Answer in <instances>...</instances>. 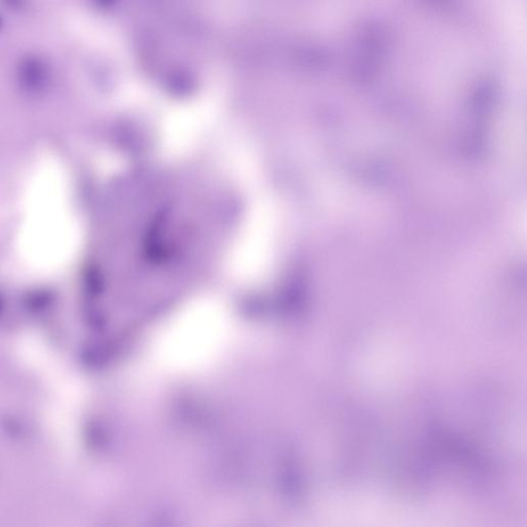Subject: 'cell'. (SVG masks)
I'll list each match as a JSON object with an SVG mask.
<instances>
[{
    "mask_svg": "<svg viewBox=\"0 0 527 527\" xmlns=\"http://www.w3.org/2000/svg\"><path fill=\"white\" fill-rule=\"evenodd\" d=\"M16 79L21 90L28 95H40L52 82L50 64L38 55H26L18 62Z\"/></svg>",
    "mask_w": 527,
    "mask_h": 527,
    "instance_id": "cell-1",
    "label": "cell"
},
{
    "mask_svg": "<svg viewBox=\"0 0 527 527\" xmlns=\"http://www.w3.org/2000/svg\"><path fill=\"white\" fill-rule=\"evenodd\" d=\"M28 0H0V4L6 10L18 11L26 8Z\"/></svg>",
    "mask_w": 527,
    "mask_h": 527,
    "instance_id": "cell-2",
    "label": "cell"
},
{
    "mask_svg": "<svg viewBox=\"0 0 527 527\" xmlns=\"http://www.w3.org/2000/svg\"><path fill=\"white\" fill-rule=\"evenodd\" d=\"M2 26H4V19H2L1 15H0V31H1Z\"/></svg>",
    "mask_w": 527,
    "mask_h": 527,
    "instance_id": "cell-3",
    "label": "cell"
}]
</instances>
